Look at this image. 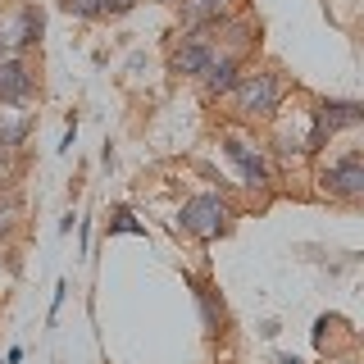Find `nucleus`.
<instances>
[{
    "instance_id": "15",
    "label": "nucleus",
    "mask_w": 364,
    "mask_h": 364,
    "mask_svg": "<svg viewBox=\"0 0 364 364\" xmlns=\"http://www.w3.org/2000/svg\"><path fill=\"white\" fill-rule=\"evenodd\" d=\"M0 168H5V155H0Z\"/></svg>"
},
{
    "instance_id": "14",
    "label": "nucleus",
    "mask_w": 364,
    "mask_h": 364,
    "mask_svg": "<svg viewBox=\"0 0 364 364\" xmlns=\"http://www.w3.org/2000/svg\"><path fill=\"white\" fill-rule=\"evenodd\" d=\"M5 37H9V32H0V60H9V55H5V50H9V41H5Z\"/></svg>"
},
{
    "instance_id": "6",
    "label": "nucleus",
    "mask_w": 364,
    "mask_h": 364,
    "mask_svg": "<svg viewBox=\"0 0 364 364\" xmlns=\"http://www.w3.org/2000/svg\"><path fill=\"white\" fill-rule=\"evenodd\" d=\"M210 60H214L210 46H205L200 37H187V46H182V50L173 55V64H168V68H173L178 77H200L205 68H210Z\"/></svg>"
},
{
    "instance_id": "9",
    "label": "nucleus",
    "mask_w": 364,
    "mask_h": 364,
    "mask_svg": "<svg viewBox=\"0 0 364 364\" xmlns=\"http://www.w3.org/2000/svg\"><path fill=\"white\" fill-rule=\"evenodd\" d=\"M228 0H182V18L187 23H214L223 14Z\"/></svg>"
},
{
    "instance_id": "13",
    "label": "nucleus",
    "mask_w": 364,
    "mask_h": 364,
    "mask_svg": "<svg viewBox=\"0 0 364 364\" xmlns=\"http://www.w3.org/2000/svg\"><path fill=\"white\" fill-rule=\"evenodd\" d=\"M136 0H100V14H128Z\"/></svg>"
},
{
    "instance_id": "2",
    "label": "nucleus",
    "mask_w": 364,
    "mask_h": 364,
    "mask_svg": "<svg viewBox=\"0 0 364 364\" xmlns=\"http://www.w3.org/2000/svg\"><path fill=\"white\" fill-rule=\"evenodd\" d=\"M182 228L196 232L200 242H210V237H219L228 228V205L219 196H191L187 205H182Z\"/></svg>"
},
{
    "instance_id": "4",
    "label": "nucleus",
    "mask_w": 364,
    "mask_h": 364,
    "mask_svg": "<svg viewBox=\"0 0 364 364\" xmlns=\"http://www.w3.org/2000/svg\"><path fill=\"white\" fill-rule=\"evenodd\" d=\"M223 155L237 164V173H242L246 187H264V182H269V164H264V155H259V151H250L246 141L228 136V141H223Z\"/></svg>"
},
{
    "instance_id": "10",
    "label": "nucleus",
    "mask_w": 364,
    "mask_h": 364,
    "mask_svg": "<svg viewBox=\"0 0 364 364\" xmlns=\"http://www.w3.org/2000/svg\"><path fill=\"white\" fill-rule=\"evenodd\" d=\"M23 136H28V119H5L0 109V146H18Z\"/></svg>"
},
{
    "instance_id": "7",
    "label": "nucleus",
    "mask_w": 364,
    "mask_h": 364,
    "mask_svg": "<svg viewBox=\"0 0 364 364\" xmlns=\"http://www.w3.org/2000/svg\"><path fill=\"white\" fill-rule=\"evenodd\" d=\"M32 73L23 60H0V100H28Z\"/></svg>"
},
{
    "instance_id": "5",
    "label": "nucleus",
    "mask_w": 364,
    "mask_h": 364,
    "mask_svg": "<svg viewBox=\"0 0 364 364\" xmlns=\"http://www.w3.org/2000/svg\"><path fill=\"white\" fill-rule=\"evenodd\" d=\"M364 109L355 105V100H323L318 105V128H323L328 136H333L337 128H360Z\"/></svg>"
},
{
    "instance_id": "12",
    "label": "nucleus",
    "mask_w": 364,
    "mask_h": 364,
    "mask_svg": "<svg viewBox=\"0 0 364 364\" xmlns=\"http://www.w3.org/2000/svg\"><path fill=\"white\" fill-rule=\"evenodd\" d=\"M109 232H146V228L136 223L128 210H119V214H114V219H109Z\"/></svg>"
},
{
    "instance_id": "11",
    "label": "nucleus",
    "mask_w": 364,
    "mask_h": 364,
    "mask_svg": "<svg viewBox=\"0 0 364 364\" xmlns=\"http://www.w3.org/2000/svg\"><path fill=\"white\" fill-rule=\"evenodd\" d=\"M64 9H68V14H77V18H96L100 14V0H64Z\"/></svg>"
},
{
    "instance_id": "3",
    "label": "nucleus",
    "mask_w": 364,
    "mask_h": 364,
    "mask_svg": "<svg viewBox=\"0 0 364 364\" xmlns=\"http://www.w3.org/2000/svg\"><path fill=\"white\" fill-rule=\"evenodd\" d=\"M318 182H323L333 196H346V200L364 196V159H360V151H350V155H341L337 164H328Z\"/></svg>"
},
{
    "instance_id": "1",
    "label": "nucleus",
    "mask_w": 364,
    "mask_h": 364,
    "mask_svg": "<svg viewBox=\"0 0 364 364\" xmlns=\"http://www.w3.org/2000/svg\"><path fill=\"white\" fill-rule=\"evenodd\" d=\"M232 96H237V109L242 114L269 119V114L278 109V100H282V82H278V73H246V77H237Z\"/></svg>"
},
{
    "instance_id": "8",
    "label": "nucleus",
    "mask_w": 364,
    "mask_h": 364,
    "mask_svg": "<svg viewBox=\"0 0 364 364\" xmlns=\"http://www.w3.org/2000/svg\"><path fill=\"white\" fill-rule=\"evenodd\" d=\"M200 77H205V91H210V96H228L242 73H237V60H232V55H223V60H210V68H205Z\"/></svg>"
}]
</instances>
